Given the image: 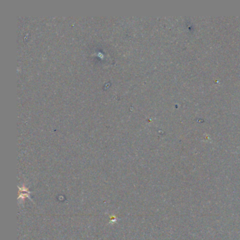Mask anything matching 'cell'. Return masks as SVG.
I'll return each mask as SVG.
<instances>
[{
	"instance_id": "1",
	"label": "cell",
	"mask_w": 240,
	"mask_h": 240,
	"mask_svg": "<svg viewBox=\"0 0 240 240\" xmlns=\"http://www.w3.org/2000/svg\"><path fill=\"white\" fill-rule=\"evenodd\" d=\"M19 191H18V200H21L23 202H24L25 199L29 198L31 200V198L30 197V194L31 192L29 191L28 188L26 187L25 184H23L22 187H18Z\"/></svg>"
},
{
	"instance_id": "2",
	"label": "cell",
	"mask_w": 240,
	"mask_h": 240,
	"mask_svg": "<svg viewBox=\"0 0 240 240\" xmlns=\"http://www.w3.org/2000/svg\"><path fill=\"white\" fill-rule=\"evenodd\" d=\"M117 216H116L115 214H113L110 216V223H115L116 221H117Z\"/></svg>"
}]
</instances>
